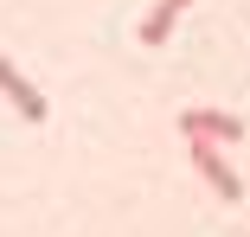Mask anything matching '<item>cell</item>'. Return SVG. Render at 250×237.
<instances>
[{
    "mask_svg": "<svg viewBox=\"0 0 250 237\" xmlns=\"http://www.w3.org/2000/svg\"><path fill=\"white\" fill-rule=\"evenodd\" d=\"M186 7H192V0H161V7L141 20V45H167V39H173V20H180Z\"/></svg>",
    "mask_w": 250,
    "mask_h": 237,
    "instance_id": "cell-4",
    "label": "cell"
},
{
    "mask_svg": "<svg viewBox=\"0 0 250 237\" xmlns=\"http://www.w3.org/2000/svg\"><path fill=\"white\" fill-rule=\"evenodd\" d=\"M180 135L231 148V141H244V116H231V109H180Z\"/></svg>",
    "mask_w": 250,
    "mask_h": 237,
    "instance_id": "cell-1",
    "label": "cell"
},
{
    "mask_svg": "<svg viewBox=\"0 0 250 237\" xmlns=\"http://www.w3.org/2000/svg\"><path fill=\"white\" fill-rule=\"evenodd\" d=\"M0 97H7V103H13L26 122H45V116H52V103H45L39 90H32V83L13 71V58H0Z\"/></svg>",
    "mask_w": 250,
    "mask_h": 237,
    "instance_id": "cell-3",
    "label": "cell"
},
{
    "mask_svg": "<svg viewBox=\"0 0 250 237\" xmlns=\"http://www.w3.org/2000/svg\"><path fill=\"white\" fill-rule=\"evenodd\" d=\"M186 148H192V167H199V179H206V186H212V193H218L225 205H237V199H244V179H237V167H231V160L212 148V141H186Z\"/></svg>",
    "mask_w": 250,
    "mask_h": 237,
    "instance_id": "cell-2",
    "label": "cell"
}]
</instances>
